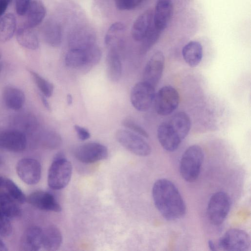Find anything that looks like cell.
<instances>
[{
	"label": "cell",
	"instance_id": "36",
	"mask_svg": "<svg viewBox=\"0 0 251 251\" xmlns=\"http://www.w3.org/2000/svg\"><path fill=\"white\" fill-rule=\"evenodd\" d=\"M122 124L124 126L143 137L145 138L149 137V135L146 130L131 119H125L123 120Z\"/></svg>",
	"mask_w": 251,
	"mask_h": 251
},
{
	"label": "cell",
	"instance_id": "12",
	"mask_svg": "<svg viewBox=\"0 0 251 251\" xmlns=\"http://www.w3.org/2000/svg\"><path fill=\"white\" fill-rule=\"evenodd\" d=\"M165 57L160 50L155 51L147 63L143 72L144 81L155 87L159 81L164 67Z\"/></svg>",
	"mask_w": 251,
	"mask_h": 251
},
{
	"label": "cell",
	"instance_id": "47",
	"mask_svg": "<svg viewBox=\"0 0 251 251\" xmlns=\"http://www.w3.org/2000/svg\"><path fill=\"white\" fill-rule=\"evenodd\" d=\"M1 68H2V65H1V64L0 63V72L1 70Z\"/></svg>",
	"mask_w": 251,
	"mask_h": 251
},
{
	"label": "cell",
	"instance_id": "21",
	"mask_svg": "<svg viewBox=\"0 0 251 251\" xmlns=\"http://www.w3.org/2000/svg\"><path fill=\"white\" fill-rule=\"evenodd\" d=\"M46 13V7L41 0H32L25 13L24 25L33 28L42 22Z\"/></svg>",
	"mask_w": 251,
	"mask_h": 251
},
{
	"label": "cell",
	"instance_id": "38",
	"mask_svg": "<svg viewBox=\"0 0 251 251\" xmlns=\"http://www.w3.org/2000/svg\"><path fill=\"white\" fill-rule=\"evenodd\" d=\"M74 128L80 140L84 141L90 137V133L86 128L76 125L74 126Z\"/></svg>",
	"mask_w": 251,
	"mask_h": 251
},
{
	"label": "cell",
	"instance_id": "13",
	"mask_svg": "<svg viewBox=\"0 0 251 251\" xmlns=\"http://www.w3.org/2000/svg\"><path fill=\"white\" fill-rule=\"evenodd\" d=\"M27 139L25 133L18 129H8L0 132V147L12 152L25 150Z\"/></svg>",
	"mask_w": 251,
	"mask_h": 251
},
{
	"label": "cell",
	"instance_id": "41",
	"mask_svg": "<svg viewBox=\"0 0 251 251\" xmlns=\"http://www.w3.org/2000/svg\"><path fill=\"white\" fill-rule=\"evenodd\" d=\"M144 0H131L133 9L140 5Z\"/></svg>",
	"mask_w": 251,
	"mask_h": 251
},
{
	"label": "cell",
	"instance_id": "25",
	"mask_svg": "<svg viewBox=\"0 0 251 251\" xmlns=\"http://www.w3.org/2000/svg\"><path fill=\"white\" fill-rule=\"evenodd\" d=\"M181 140L188 135L191 128V120L183 111L176 113L168 123Z\"/></svg>",
	"mask_w": 251,
	"mask_h": 251
},
{
	"label": "cell",
	"instance_id": "6",
	"mask_svg": "<svg viewBox=\"0 0 251 251\" xmlns=\"http://www.w3.org/2000/svg\"><path fill=\"white\" fill-rule=\"evenodd\" d=\"M118 142L132 153L141 156L149 155L151 151L150 145L142 136L132 131L120 129L116 133Z\"/></svg>",
	"mask_w": 251,
	"mask_h": 251
},
{
	"label": "cell",
	"instance_id": "28",
	"mask_svg": "<svg viewBox=\"0 0 251 251\" xmlns=\"http://www.w3.org/2000/svg\"><path fill=\"white\" fill-rule=\"evenodd\" d=\"M18 204L6 192H0V209L9 219L21 215L22 211Z\"/></svg>",
	"mask_w": 251,
	"mask_h": 251
},
{
	"label": "cell",
	"instance_id": "4",
	"mask_svg": "<svg viewBox=\"0 0 251 251\" xmlns=\"http://www.w3.org/2000/svg\"><path fill=\"white\" fill-rule=\"evenodd\" d=\"M72 175L71 162L62 154H58L50 166L48 174V184L53 190H60L69 183Z\"/></svg>",
	"mask_w": 251,
	"mask_h": 251
},
{
	"label": "cell",
	"instance_id": "18",
	"mask_svg": "<svg viewBox=\"0 0 251 251\" xmlns=\"http://www.w3.org/2000/svg\"><path fill=\"white\" fill-rule=\"evenodd\" d=\"M157 135L162 148L168 151L177 150L182 141L168 123H163L159 125Z\"/></svg>",
	"mask_w": 251,
	"mask_h": 251
},
{
	"label": "cell",
	"instance_id": "46",
	"mask_svg": "<svg viewBox=\"0 0 251 251\" xmlns=\"http://www.w3.org/2000/svg\"><path fill=\"white\" fill-rule=\"evenodd\" d=\"M2 160L0 157V166H1L2 165Z\"/></svg>",
	"mask_w": 251,
	"mask_h": 251
},
{
	"label": "cell",
	"instance_id": "37",
	"mask_svg": "<svg viewBox=\"0 0 251 251\" xmlns=\"http://www.w3.org/2000/svg\"><path fill=\"white\" fill-rule=\"evenodd\" d=\"M31 1V0H15V8L17 14L19 16L25 15Z\"/></svg>",
	"mask_w": 251,
	"mask_h": 251
},
{
	"label": "cell",
	"instance_id": "3",
	"mask_svg": "<svg viewBox=\"0 0 251 251\" xmlns=\"http://www.w3.org/2000/svg\"><path fill=\"white\" fill-rule=\"evenodd\" d=\"M101 51L95 44L84 49H71L67 53L65 62L72 68L88 70L97 65L100 60Z\"/></svg>",
	"mask_w": 251,
	"mask_h": 251
},
{
	"label": "cell",
	"instance_id": "43",
	"mask_svg": "<svg viewBox=\"0 0 251 251\" xmlns=\"http://www.w3.org/2000/svg\"><path fill=\"white\" fill-rule=\"evenodd\" d=\"M7 251V247L4 243L0 239V251Z\"/></svg>",
	"mask_w": 251,
	"mask_h": 251
},
{
	"label": "cell",
	"instance_id": "20",
	"mask_svg": "<svg viewBox=\"0 0 251 251\" xmlns=\"http://www.w3.org/2000/svg\"><path fill=\"white\" fill-rule=\"evenodd\" d=\"M2 98L6 106L13 110L21 109L25 102V95L23 91L13 86L4 87L2 91Z\"/></svg>",
	"mask_w": 251,
	"mask_h": 251
},
{
	"label": "cell",
	"instance_id": "29",
	"mask_svg": "<svg viewBox=\"0 0 251 251\" xmlns=\"http://www.w3.org/2000/svg\"><path fill=\"white\" fill-rule=\"evenodd\" d=\"M16 19L14 15L9 13L0 18V41L5 42L9 40L15 33Z\"/></svg>",
	"mask_w": 251,
	"mask_h": 251
},
{
	"label": "cell",
	"instance_id": "14",
	"mask_svg": "<svg viewBox=\"0 0 251 251\" xmlns=\"http://www.w3.org/2000/svg\"><path fill=\"white\" fill-rule=\"evenodd\" d=\"M26 201L35 207L42 210L59 212L61 206L51 193L42 191L36 190L26 197Z\"/></svg>",
	"mask_w": 251,
	"mask_h": 251
},
{
	"label": "cell",
	"instance_id": "1",
	"mask_svg": "<svg viewBox=\"0 0 251 251\" xmlns=\"http://www.w3.org/2000/svg\"><path fill=\"white\" fill-rule=\"evenodd\" d=\"M152 196L156 209L167 220H176L185 215V202L177 187L170 180H156L152 186Z\"/></svg>",
	"mask_w": 251,
	"mask_h": 251
},
{
	"label": "cell",
	"instance_id": "32",
	"mask_svg": "<svg viewBox=\"0 0 251 251\" xmlns=\"http://www.w3.org/2000/svg\"><path fill=\"white\" fill-rule=\"evenodd\" d=\"M161 32L152 24L145 37L141 41L142 44L140 48L141 54H145L151 49L158 40Z\"/></svg>",
	"mask_w": 251,
	"mask_h": 251
},
{
	"label": "cell",
	"instance_id": "44",
	"mask_svg": "<svg viewBox=\"0 0 251 251\" xmlns=\"http://www.w3.org/2000/svg\"><path fill=\"white\" fill-rule=\"evenodd\" d=\"M67 103L69 105H71L73 102V98L71 94H68L67 96Z\"/></svg>",
	"mask_w": 251,
	"mask_h": 251
},
{
	"label": "cell",
	"instance_id": "42",
	"mask_svg": "<svg viewBox=\"0 0 251 251\" xmlns=\"http://www.w3.org/2000/svg\"><path fill=\"white\" fill-rule=\"evenodd\" d=\"M208 246L211 251H215L216 250L215 245L212 240L208 241Z\"/></svg>",
	"mask_w": 251,
	"mask_h": 251
},
{
	"label": "cell",
	"instance_id": "34",
	"mask_svg": "<svg viewBox=\"0 0 251 251\" xmlns=\"http://www.w3.org/2000/svg\"><path fill=\"white\" fill-rule=\"evenodd\" d=\"M4 187L6 192L18 203L23 204L26 201V197L24 192L11 179L5 178Z\"/></svg>",
	"mask_w": 251,
	"mask_h": 251
},
{
	"label": "cell",
	"instance_id": "30",
	"mask_svg": "<svg viewBox=\"0 0 251 251\" xmlns=\"http://www.w3.org/2000/svg\"><path fill=\"white\" fill-rule=\"evenodd\" d=\"M126 27L124 23L117 22L109 27L104 38L105 44L109 47H116L121 41L122 37L126 31Z\"/></svg>",
	"mask_w": 251,
	"mask_h": 251
},
{
	"label": "cell",
	"instance_id": "7",
	"mask_svg": "<svg viewBox=\"0 0 251 251\" xmlns=\"http://www.w3.org/2000/svg\"><path fill=\"white\" fill-rule=\"evenodd\" d=\"M218 246L224 251H247L251 246L250 237L242 229L231 228L219 239Z\"/></svg>",
	"mask_w": 251,
	"mask_h": 251
},
{
	"label": "cell",
	"instance_id": "5",
	"mask_svg": "<svg viewBox=\"0 0 251 251\" xmlns=\"http://www.w3.org/2000/svg\"><path fill=\"white\" fill-rule=\"evenodd\" d=\"M230 205V197L226 192L219 191L212 195L207 207V216L211 224L214 226L221 225L228 215Z\"/></svg>",
	"mask_w": 251,
	"mask_h": 251
},
{
	"label": "cell",
	"instance_id": "35",
	"mask_svg": "<svg viewBox=\"0 0 251 251\" xmlns=\"http://www.w3.org/2000/svg\"><path fill=\"white\" fill-rule=\"evenodd\" d=\"M9 219L0 209V235L3 237L9 236L12 231V226Z\"/></svg>",
	"mask_w": 251,
	"mask_h": 251
},
{
	"label": "cell",
	"instance_id": "24",
	"mask_svg": "<svg viewBox=\"0 0 251 251\" xmlns=\"http://www.w3.org/2000/svg\"><path fill=\"white\" fill-rule=\"evenodd\" d=\"M42 35L44 41L49 45L57 47L62 42V31L60 25L53 21L47 22L42 28Z\"/></svg>",
	"mask_w": 251,
	"mask_h": 251
},
{
	"label": "cell",
	"instance_id": "26",
	"mask_svg": "<svg viewBox=\"0 0 251 251\" xmlns=\"http://www.w3.org/2000/svg\"><path fill=\"white\" fill-rule=\"evenodd\" d=\"M62 236L59 229L54 225L43 230L42 248L46 251H54L61 246Z\"/></svg>",
	"mask_w": 251,
	"mask_h": 251
},
{
	"label": "cell",
	"instance_id": "19",
	"mask_svg": "<svg viewBox=\"0 0 251 251\" xmlns=\"http://www.w3.org/2000/svg\"><path fill=\"white\" fill-rule=\"evenodd\" d=\"M153 11L149 8L140 14L134 21L131 29L133 38L141 41L145 37L153 24Z\"/></svg>",
	"mask_w": 251,
	"mask_h": 251
},
{
	"label": "cell",
	"instance_id": "40",
	"mask_svg": "<svg viewBox=\"0 0 251 251\" xmlns=\"http://www.w3.org/2000/svg\"><path fill=\"white\" fill-rule=\"evenodd\" d=\"M46 98L47 97L43 95L42 94L40 95V98L43 104L48 110L50 111V106Z\"/></svg>",
	"mask_w": 251,
	"mask_h": 251
},
{
	"label": "cell",
	"instance_id": "15",
	"mask_svg": "<svg viewBox=\"0 0 251 251\" xmlns=\"http://www.w3.org/2000/svg\"><path fill=\"white\" fill-rule=\"evenodd\" d=\"M173 14L172 0H157L153 15V24L158 30L162 31L168 26Z\"/></svg>",
	"mask_w": 251,
	"mask_h": 251
},
{
	"label": "cell",
	"instance_id": "45",
	"mask_svg": "<svg viewBox=\"0 0 251 251\" xmlns=\"http://www.w3.org/2000/svg\"><path fill=\"white\" fill-rule=\"evenodd\" d=\"M5 180V178L1 176H0V188H1L2 187H4Z\"/></svg>",
	"mask_w": 251,
	"mask_h": 251
},
{
	"label": "cell",
	"instance_id": "17",
	"mask_svg": "<svg viewBox=\"0 0 251 251\" xmlns=\"http://www.w3.org/2000/svg\"><path fill=\"white\" fill-rule=\"evenodd\" d=\"M43 230L33 226L27 228L22 235L20 250L24 251H38L42 248Z\"/></svg>",
	"mask_w": 251,
	"mask_h": 251
},
{
	"label": "cell",
	"instance_id": "33",
	"mask_svg": "<svg viewBox=\"0 0 251 251\" xmlns=\"http://www.w3.org/2000/svg\"><path fill=\"white\" fill-rule=\"evenodd\" d=\"M36 86L45 97H50L53 91V84L32 70H28Z\"/></svg>",
	"mask_w": 251,
	"mask_h": 251
},
{
	"label": "cell",
	"instance_id": "10",
	"mask_svg": "<svg viewBox=\"0 0 251 251\" xmlns=\"http://www.w3.org/2000/svg\"><path fill=\"white\" fill-rule=\"evenodd\" d=\"M108 155L107 148L96 142H89L77 147L74 155L79 161L93 163L106 159Z\"/></svg>",
	"mask_w": 251,
	"mask_h": 251
},
{
	"label": "cell",
	"instance_id": "2",
	"mask_svg": "<svg viewBox=\"0 0 251 251\" xmlns=\"http://www.w3.org/2000/svg\"><path fill=\"white\" fill-rule=\"evenodd\" d=\"M203 158V151L200 146L193 145L186 149L181 156L179 167L180 174L184 180L192 182L197 179Z\"/></svg>",
	"mask_w": 251,
	"mask_h": 251
},
{
	"label": "cell",
	"instance_id": "27",
	"mask_svg": "<svg viewBox=\"0 0 251 251\" xmlns=\"http://www.w3.org/2000/svg\"><path fill=\"white\" fill-rule=\"evenodd\" d=\"M18 43L23 48L34 50L39 47V40L33 28L23 25L19 27L16 32Z\"/></svg>",
	"mask_w": 251,
	"mask_h": 251
},
{
	"label": "cell",
	"instance_id": "8",
	"mask_svg": "<svg viewBox=\"0 0 251 251\" xmlns=\"http://www.w3.org/2000/svg\"><path fill=\"white\" fill-rule=\"evenodd\" d=\"M154 100L156 112L160 115L167 116L172 113L178 107L179 96L175 88L165 86L155 94Z\"/></svg>",
	"mask_w": 251,
	"mask_h": 251
},
{
	"label": "cell",
	"instance_id": "16",
	"mask_svg": "<svg viewBox=\"0 0 251 251\" xmlns=\"http://www.w3.org/2000/svg\"><path fill=\"white\" fill-rule=\"evenodd\" d=\"M96 36L91 28L81 26L74 29L68 39L70 49H84L95 44Z\"/></svg>",
	"mask_w": 251,
	"mask_h": 251
},
{
	"label": "cell",
	"instance_id": "48",
	"mask_svg": "<svg viewBox=\"0 0 251 251\" xmlns=\"http://www.w3.org/2000/svg\"><path fill=\"white\" fill-rule=\"evenodd\" d=\"M1 57V51L0 50V59Z\"/></svg>",
	"mask_w": 251,
	"mask_h": 251
},
{
	"label": "cell",
	"instance_id": "11",
	"mask_svg": "<svg viewBox=\"0 0 251 251\" xmlns=\"http://www.w3.org/2000/svg\"><path fill=\"white\" fill-rule=\"evenodd\" d=\"M16 171L19 177L28 185L36 184L41 177L40 163L34 158L21 159L16 164Z\"/></svg>",
	"mask_w": 251,
	"mask_h": 251
},
{
	"label": "cell",
	"instance_id": "39",
	"mask_svg": "<svg viewBox=\"0 0 251 251\" xmlns=\"http://www.w3.org/2000/svg\"><path fill=\"white\" fill-rule=\"evenodd\" d=\"M117 8L121 10L133 9L131 0H114Z\"/></svg>",
	"mask_w": 251,
	"mask_h": 251
},
{
	"label": "cell",
	"instance_id": "31",
	"mask_svg": "<svg viewBox=\"0 0 251 251\" xmlns=\"http://www.w3.org/2000/svg\"><path fill=\"white\" fill-rule=\"evenodd\" d=\"M37 140L42 148L48 150L57 149L61 146L62 143L60 134L50 130L43 131L39 135Z\"/></svg>",
	"mask_w": 251,
	"mask_h": 251
},
{
	"label": "cell",
	"instance_id": "23",
	"mask_svg": "<svg viewBox=\"0 0 251 251\" xmlns=\"http://www.w3.org/2000/svg\"><path fill=\"white\" fill-rule=\"evenodd\" d=\"M185 62L191 67L198 66L203 56V48L200 43L192 41L186 44L182 50Z\"/></svg>",
	"mask_w": 251,
	"mask_h": 251
},
{
	"label": "cell",
	"instance_id": "9",
	"mask_svg": "<svg viewBox=\"0 0 251 251\" xmlns=\"http://www.w3.org/2000/svg\"><path fill=\"white\" fill-rule=\"evenodd\" d=\"M155 95L154 87L144 81L139 82L131 91L130 101L136 110L146 111L151 106Z\"/></svg>",
	"mask_w": 251,
	"mask_h": 251
},
{
	"label": "cell",
	"instance_id": "22",
	"mask_svg": "<svg viewBox=\"0 0 251 251\" xmlns=\"http://www.w3.org/2000/svg\"><path fill=\"white\" fill-rule=\"evenodd\" d=\"M106 71L108 78L118 81L122 75V65L117 48L110 47L106 56Z\"/></svg>",
	"mask_w": 251,
	"mask_h": 251
}]
</instances>
